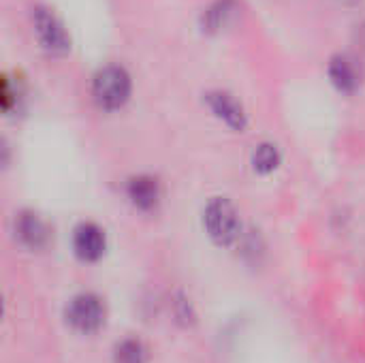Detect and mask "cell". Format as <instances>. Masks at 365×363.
<instances>
[{"mask_svg":"<svg viewBox=\"0 0 365 363\" xmlns=\"http://www.w3.org/2000/svg\"><path fill=\"white\" fill-rule=\"evenodd\" d=\"M203 227L218 246H231L242 231L240 214L227 197H214L203 210Z\"/></svg>","mask_w":365,"mask_h":363,"instance_id":"obj_1","label":"cell"},{"mask_svg":"<svg viewBox=\"0 0 365 363\" xmlns=\"http://www.w3.org/2000/svg\"><path fill=\"white\" fill-rule=\"evenodd\" d=\"M130 75L122 66H105L92 79V96L105 111H115L130 98Z\"/></svg>","mask_w":365,"mask_h":363,"instance_id":"obj_2","label":"cell"},{"mask_svg":"<svg viewBox=\"0 0 365 363\" xmlns=\"http://www.w3.org/2000/svg\"><path fill=\"white\" fill-rule=\"evenodd\" d=\"M32 26H34V34H36L41 47L47 53L64 56L71 51V36L53 11H49L45 6H34L32 9Z\"/></svg>","mask_w":365,"mask_h":363,"instance_id":"obj_3","label":"cell"},{"mask_svg":"<svg viewBox=\"0 0 365 363\" xmlns=\"http://www.w3.org/2000/svg\"><path fill=\"white\" fill-rule=\"evenodd\" d=\"M66 323L79 334H94L105 323V306L92 293L75 295L66 306Z\"/></svg>","mask_w":365,"mask_h":363,"instance_id":"obj_4","label":"cell"},{"mask_svg":"<svg viewBox=\"0 0 365 363\" xmlns=\"http://www.w3.org/2000/svg\"><path fill=\"white\" fill-rule=\"evenodd\" d=\"M107 248V240H105V231L94 225V223H81L75 233H73V250L75 255L86 261V263H94L105 255Z\"/></svg>","mask_w":365,"mask_h":363,"instance_id":"obj_5","label":"cell"},{"mask_svg":"<svg viewBox=\"0 0 365 363\" xmlns=\"http://www.w3.org/2000/svg\"><path fill=\"white\" fill-rule=\"evenodd\" d=\"M205 101L210 105V109L227 124L231 126L233 131H244L246 124H248V118H246V111L244 107L237 103V98L229 92H222V90H216V92H207L205 94Z\"/></svg>","mask_w":365,"mask_h":363,"instance_id":"obj_6","label":"cell"},{"mask_svg":"<svg viewBox=\"0 0 365 363\" xmlns=\"http://www.w3.org/2000/svg\"><path fill=\"white\" fill-rule=\"evenodd\" d=\"M126 195L130 199V203L137 208V210H143V212H150L158 205L160 201V186L154 178L150 175H137L128 182L126 186Z\"/></svg>","mask_w":365,"mask_h":363,"instance_id":"obj_7","label":"cell"},{"mask_svg":"<svg viewBox=\"0 0 365 363\" xmlns=\"http://www.w3.org/2000/svg\"><path fill=\"white\" fill-rule=\"evenodd\" d=\"M15 233H17L19 242L24 246L32 248V250L43 248L47 244V240H49V231H47L45 223L36 214H32V212L19 214V218L15 223Z\"/></svg>","mask_w":365,"mask_h":363,"instance_id":"obj_8","label":"cell"},{"mask_svg":"<svg viewBox=\"0 0 365 363\" xmlns=\"http://www.w3.org/2000/svg\"><path fill=\"white\" fill-rule=\"evenodd\" d=\"M329 79L331 83L344 92V94H353L359 86V71H357V64L355 60H351L349 56H334L331 62H329Z\"/></svg>","mask_w":365,"mask_h":363,"instance_id":"obj_9","label":"cell"},{"mask_svg":"<svg viewBox=\"0 0 365 363\" xmlns=\"http://www.w3.org/2000/svg\"><path fill=\"white\" fill-rule=\"evenodd\" d=\"M280 152L274 143H259L252 152V167L257 173L267 175L280 167Z\"/></svg>","mask_w":365,"mask_h":363,"instance_id":"obj_10","label":"cell"},{"mask_svg":"<svg viewBox=\"0 0 365 363\" xmlns=\"http://www.w3.org/2000/svg\"><path fill=\"white\" fill-rule=\"evenodd\" d=\"M113 363H145V347L139 340H122L113 351Z\"/></svg>","mask_w":365,"mask_h":363,"instance_id":"obj_11","label":"cell"}]
</instances>
